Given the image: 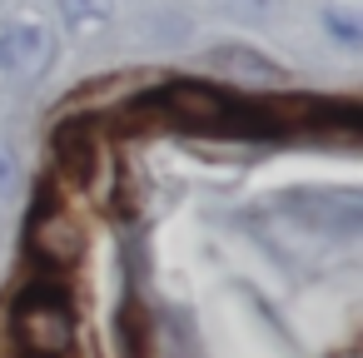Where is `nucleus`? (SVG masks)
I'll return each instance as SVG.
<instances>
[{
  "instance_id": "nucleus-1",
  "label": "nucleus",
  "mask_w": 363,
  "mask_h": 358,
  "mask_svg": "<svg viewBox=\"0 0 363 358\" xmlns=\"http://www.w3.org/2000/svg\"><path fill=\"white\" fill-rule=\"evenodd\" d=\"M11 323H16L21 348L30 358H65L75 343V318L55 293H26L21 308L11 313Z\"/></svg>"
},
{
  "instance_id": "nucleus-2",
  "label": "nucleus",
  "mask_w": 363,
  "mask_h": 358,
  "mask_svg": "<svg viewBox=\"0 0 363 358\" xmlns=\"http://www.w3.org/2000/svg\"><path fill=\"white\" fill-rule=\"evenodd\" d=\"M30 249L50 264V269H65L85 254V229L75 224V214H65L60 204H45L35 214V229H30Z\"/></svg>"
},
{
  "instance_id": "nucleus-3",
  "label": "nucleus",
  "mask_w": 363,
  "mask_h": 358,
  "mask_svg": "<svg viewBox=\"0 0 363 358\" xmlns=\"http://www.w3.org/2000/svg\"><path fill=\"white\" fill-rule=\"evenodd\" d=\"M155 105L169 110V115L184 120V125H219V120L234 115V105H229L214 85H199V80H174V85H164V90L155 95Z\"/></svg>"
},
{
  "instance_id": "nucleus-4",
  "label": "nucleus",
  "mask_w": 363,
  "mask_h": 358,
  "mask_svg": "<svg viewBox=\"0 0 363 358\" xmlns=\"http://www.w3.org/2000/svg\"><path fill=\"white\" fill-rule=\"evenodd\" d=\"M40 65H50V35H45V26L16 21V26L0 30V70L30 75V70H40Z\"/></svg>"
},
{
  "instance_id": "nucleus-5",
  "label": "nucleus",
  "mask_w": 363,
  "mask_h": 358,
  "mask_svg": "<svg viewBox=\"0 0 363 358\" xmlns=\"http://www.w3.org/2000/svg\"><path fill=\"white\" fill-rule=\"evenodd\" d=\"M204 65L229 75V80H244V85H284L289 80L284 65H274L254 45H214V50H204Z\"/></svg>"
},
{
  "instance_id": "nucleus-6",
  "label": "nucleus",
  "mask_w": 363,
  "mask_h": 358,
  "mask_svg": "<svg viewBox=\"0 0 363 358\" xmlns=\"http://www.w3.org/2000/svg\"><path fill=\"white\" fill-rule=\"evenodd\" d=\"M55 160H60V174L70 184H90L95 179V160H100V145L85 125H65L55 135Z\"/></svg>"
},
{
  "instance_id": "nucleus-7",
  "label": "nucleus",
  "mask_w": 363,
  "mask_h": 358,
  "mask_svg": "<svg viewBox=\"0 0 363 358\" xmlns=\"http://www.w3.org/2000/svg\"><path fill=\"white\" fill-rule=\"evenodd\" d=\"M65 21L70 30H95L105 21V0H65Z\"/></svg>"
},
{
  "instance_id": "nucleus-8",
  "label": "nucleus",
  "mask_w": 363,
  "mask_h": 358,
  "mask_svg": "<svg viewBox=\"0 0 363 358\" xmlns=\"http://www.w3.org/2000/svg\"><path fill=\"white\" fill-rule=\"evenodd\" d=\"M323 26H328V30L338 35V45H343V50H358L363 30H358V26H353V21L343 16V11H323Z\"/></svg>"
},
{
  "instance_id": "nucleus-9",
  "label": "nucleus",
  "mask_w": 363,
  "mask_h": 358,
  "mask_svg": "<svg viewBox=\"0 0 363 358\" xmlns=\"http://www.w3.org/2000/svg\"><path fill=\"white\" fill-rule=\"evenodd\" d=\"M229 11L244 21H269L274 16V0H229Z\"/></svg>"
},
{
  "instance_id": "nucleus-10",
  "label": "nucleus",
  "mask_w": 363,
  "mask_h": 358,
  "mask_svg": "<svg viewBox=\"0 0 363 358\" xmlns=\"http://www.w3.org/2000/svg\"><path fill=\"white\" fill-rule=\"evenodd\" d=\"M0 358H16V323H11L6 303H0Z\"/></svg>"
},
{
  "instance_id": "nucleus-11",
  "label": "nucleus",
  "mask_w": 363,
  "mask_h": 358,
  "mask_svg": "<svg viewBox=\"0 0 363 358\" xmlns=\"http://www.w3.org/2000/svg\"><path fill=\"white\" fill-rule=\"evenodd\" d=\"M11 184H16V150L0 145V194H6Z\"/></svg>"
}]
</instances>
